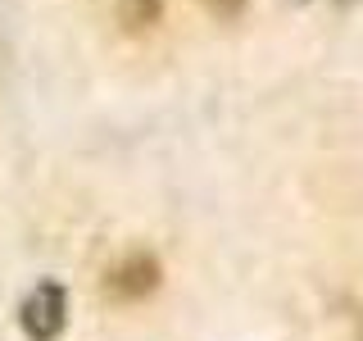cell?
I'll return each mask as SVG.
<instances>
[{
	"label": "cell",
	"instance_id": "obj_2",
	"mask_svg": "<svg viewBox=\"0 0 363 341\" xmlns=\"http://www.w3.org/2000/svg\"><path fill=\"white\" fill-rule=\"evenodd\" d=\"M109 296L113 301H145L159 287V264L150 255H128L118 269H109Z\"/></svg>",
	"mask_w": 363,
	"mask_h": 341
},
{
	"label": "cell",
	"instance_id": "obj_4",
	"mask_svg": "<svg viewBox=\"0 0 363 341\" xmlns=\"http://www.w3.org/2000/svg\"><path fill=\"white\" fill-rule=\"evenodd\" d=\"M204 9H209L213 18H241L245 0H204Z\"/></svg>",
	"mask_w": 363,
	"mask_h": 341
},
{
	"label": "cell",
	"instance_id": "obj_1",
	"mask_svg": "<svg viewBox=\"0 0 363 341\" xmlns=\"http://www.w3.org/2000/svg\"><path fill=\"white\" fill-rule=\"evenodd\" d=\"M23 332H28L32 341H55L64 332V323H68V296L60 282H41V287H32V296L23 301Z\"/></svg>",
	"mask_w": 363,
	"mask_h": 341
},
{
	"label": "cell",
	"instance_id": "obj_3",
	"mask_svg": "<svg viewBox=\"0 0 363 341\" xmlns=\"http://www.w3.org/2000/svg\"><path fill=\"white\" fill-rule=\"evenodd\" d=\"M159 0H118V18L128 23V28H150L159 23Z\"/></svg>",
	"mask_w": 363,
	"mask_h": 341
}]
</instances>
